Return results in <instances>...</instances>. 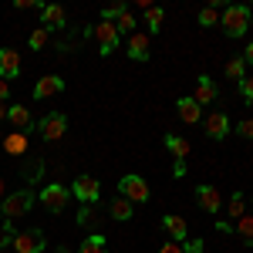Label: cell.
Wrapping results in <instances>:
<instances>
[{"label": "cell", "instance_id": "6da1fadb", "mask_svg": "<svg viewBox=\"0 0 253 253\" xmlns=\"http://www.w3.org/2000/svg\"><path fill=\"white\" fill-rule=\"evenodd\" d=\"M219 27L226 31V38H243L250 31V7L247 3H230L219 10Z\"/></svg>", "mask_w": 253, "mask_h": 253}, {"label": "cell", "instance_id": "7a4b0ae2", "mask_svg": "<svg viewBox=\"0 0 253 253\" xmlns=\"http://www.w3.org/2000/svg\"><path fill=\"white\" fill-rule=\"evenodd\" d=\"M31 206H34V193H31V189H17V193H10V196L0 199V216L14 223V219L31 213Z\"/></svg>", "mask_w": 253, "mask_h": 253}, {"label": "cell", "instance_id": "3957f363", "mask_svg": "<svg viewBox=\"0 0 253 253\" xmlns=\"http://www.w3.org/2000/svg\"><path fill=\"white\" fill-rule=\"evenodd\" d=\"M84 34H88V38L98 44V54H101V58L115 54V47H118V31H115V24H105V20H101V24H95V27H88Z\"/></svg>", "mask_w": 253, "mask_h": 253}, {"label": "cell", "instance_id": "277c9868", "mask_svg": "<svg viewBox=\"0 0 253 253\" xmlns=\"http://www.w3.org/2000/svg\"><path fill=\"white\" fill-rule=\"evenodd\" d=\"M118 193H122V199H128L132 206L135 203H149V182L142 179V175L135 172H128V175H122V182H118Z\"/></svg>", "mask_w": 253, "mask_h": 253}, {"label": "cell", "instance_id": "5b68a950", "mask_svg": "<svg viewBox=\"0 0 253 253\" xmlns=\"http://www.w3.org/2000/svg\"><path fill=\"white\" fill-rule=\"evenodd\" d=\"M38 199H41V206H44L47 213H61V210L68 206V199H71V189L61 186V182H47L38 193Z\"/></svg>", "mask_w": 253, "mask_h": 253}, {"label": "cell", "instance_id": "8992f818", "mask_svg": "<svg viewBox=\"0 0 253 253\" xmlns=\"http://www.w3.org/2000/svg\"><path fill=\"white\" fill-rule=\"evenodd\" d=\"M68 189H71V196H78L81 206H91V203H98V196H101V186H98L95 175H75V182Z\"/></svg>", "mask_w": 253, "mask_h": 253}, {"label": "cell", "instance_id": "52a82bcc", "mask_svg": "<svg viewBox=\"0 0 253 253\" xmlns=\"http://www.w3.org/2000/svg\"><path fill=\"white\" fill-rule=\"evenodd\" d=\"M14 253H41L44 250V230H38V226H31V230H20L17 236H14Z\"/></svg>", "mask_w": 253, "mask_h": 253}, {"label": "cell", "instance_id": "ba28073f", "mask_svg": "<svg viewBox=\"0 0 253 253\" xmlns=\"http://www.w3.org/2000/svg\"><path fill=\"white\" fill-rule=\"evenodd\" d=\"M38 128H41V135L47 138V142H58L64 132H68V115H61V112H51V115H44L38 122Z\"/></svg>", "mask_w": 253, "mask_h": 253}, {"label": "cell", "instance_id": "9c48e42d", "mask_svg": "<svg viewBox=\"0 0 253 253\" xmlns=\"http://www.w3.org/2000/svg\"><path fill=\"white\" fill-rule=\"evenodd\" d=\"M166 149H169L172 159H175V169H172V172L182 175V172H186V159H189V142H186L182 135H166Z\"/></svg>", "mask_w": 253, "mask_h": 253}, {"label": "cell", "instance_id": "30bf717a", "mask_svg": "<svg viewBox=\"0 0 253 253\" xmlns=\"http://www.w3.org/2000/svg\"><path fill=\"white\" fill-rule=\"evenodd\" d=\"M216 98H219L216 81L210 78V75H199V78H196V95H193V101L203 108V105H216Z\"/></svg>", "mask_w": 253, "mask_h": 253}, {"label": "cell", "instance_id": "8fae6325", "mask_svg": "<svg viewBox=\"0 0 253 253\" xmlns=\"http://www.w3.org/2000/svg\"><path fill=\"white\" fill-rule=\"evenodd\" d=\"M128 58L138 61V64H145V61L152 58V41H149V34L135 31V34L128 38Z\"/></svg>", "mask_w": 253, "mask_h": 253}, {"label": "cell", "instance_id": "7c38bea8", "mask_svg": "<svg viewBox=\"0 0 253 253\" xmlns=\"http://www.w3.org/2000/svg\"><path fill=\"white\" fill-rule=\"evenodd\" d=\"M196 203H199L206 213H219V206H223V199H219V189H216V186H210V182L196 186Z\"/></svg>", "mask_w": 253, "mask_h": 253}, {"label": "cell", "instance_id": "4fadbf2b", "mask_svg": "<svg viewBox=\"0 0 253 253\" xmlns=\"http://www.w3.org/2000/svg\"><path fill=\"white\" fill-rule=\"evenodd\" d=\"M203 128H206V135H210V138H216V142H219V138L230 135V118L223 115V112H213V115L203 118Z\"/></svg>", "mask_w": 253, "mask_h": 253}, {"label": "cell", "instance_id": "5bb4252c", "mask_svg": "<svg viewBox=\"0 0 253 253\" xmlns=\"http://www.w3.org/2000/svg\"><path fill=\"white\" fill-rule=\"evenodd\" d=\"M7 122L14 125V132H31L34 128V118H31V108L27 105H10L7 108Z\"/></svg>", "mask_w": 253, "mask_h": 253}, {"label": "cell", "instance_id": "9a60e30c", "mask_svg": "<svg viewBox=\"0 0 253 253\" xmlns=\"http://www.w3.org/2000/svg\"><path fill=\"white\" fill-rule=\"evenodd\" d=\"M20 75V54L14 47H0V78H17Z\"/></svg>", "mask_w": 253, "mask_h": 253}, {"label": "cell", "instance_id": "2e32d148", "mask_svg": "<svg viewBox=\"0 0 253 253\" xmlns=\"http://www.w3.org/2000/svg\"><path fill=\"white\" fill-rule=\"evenodd\" d=\"M41 27H47V31H58V27H64L68 24V14H64V7H58V3H44L41 7Z\"/></svg>", "mask_w": 253, "mask_h": 253}, {"label": "cell", "instance_id": "e0dca14e", "mask_svg": "<svg viewBox=\"0 0 253 253\" xmlns=\"http://www.w3.org/2000/svg\"><path fill=\"white\" fill-rule=\"evenodd\" d=\"M61 91H64V81H61L58 75H44V78L34 84V98H38V101L54 98V95H61Z\"/></svg>", "mask_w": 253, "mask_h": 253}, {"label": "cell", "instance_id": "ac0fdd59", "mask_svg": "<svg viewBox=\"0 0 253 253\" xmlns=\"http://www.w3.org/2000/svg\"><path fill=\"white\" fill-rule=\"evenodd\" d=\"M162 226L169 230V236H172L175 243H186L189 240V226H186L182 216H162Z\"/></svg>", "mask_w": 253, "mask_h": 253}, {"label": "cell", "instance_id": "d6986e66", "mask_svg": "<svg viewBox=\"0 0 253 253\" xmlns=\"http://www.w3.org/2000/svg\"><path fill=\"white\" fill-rule=\"evenodd\" d=\"M175 108H179V118H182L186 125H196V122H203V108L196 105L193 98H179V101H175Z\"/></svg>", "mask_w": 253, "mask_h": 253}, {"label": "cell", "instance_id": "ffe728a7", "mask_svg": "<svg viewBox=\"0 0 253 253\" xmlns=\"http://www.w3.org/2000/svg\"><path fill=\"white\" fill-rule=\"evenodd\" d=\"M0 149H3L7 156H24V152H27V132H10V135H3Z\"/></svg>", "mask_w": 253, "mask_h": 253}, {"label": "cell", "instance_id": "44dd1931", "mask_svg": "<svg viewBox=\"0 0 253 253\" xmlns=\"http://www.w3.org/2000/svg\"><path fill=\"white\" fill-rule=\"evenodd\" d=\"M132 213H135V206H132L128 199H122V196L108 203V216H112V219H118V223H125V219H132Z\"/></svg>", "mask_w": 253, "mask_h": 253}, {"label": "cell", "instance_id": "7402d4cb", "mask_svg": "<svg viewBox=\"0 0 253 253\" xmlns=\"http://www.w3.org/2000/svg\"><path fill=\"white\" fill-rule=\"evenodd\" d=\"M233 233L247 243V247H253V213H243L240 219L233 223Z\"/></svg>", "mask_w": 253, "mask_h": 253}, {"label": "cell", "instance_id": "603a6c76", "mask_svg": "<svg viewBox=\"0 0 253 253\" xmlns=\"http://www.w3.org/2000/svg\"><path fill=\"white\" fill-rule=\"evenodd\" d=\"M105 250H108V240H105L101 233H91V236L81 240V250L78 253H105Z\"/></svg>", "mask_w": 253, "mask_h": 253}, {"label": "cell", "instance_id": "cb8c5ba5", "mask_svg": "<svg viewBox=\"0 0 253 253\" xmlns=\"http://www.w3.org/2000/svg\"><path fill=\"white\" fill-rule=\"evenodd\" d=\"M226 78L240 84V81L247 78V61H243V58H230V61H226Z\"/></svg>", "mask_w": 253, "mask_h": 253}, {"label": "cell", "instance_id": "d4e9b609", "mask_svg": "<svg viewBox=\"0 0 253 253\" xmlns=\"http://www.w3.org/2000/svg\"><path fill=\"white\" fill-rule=\"evenodd\" d=\"M162 20H166V14H162V7H156V3H152V7L145 10V27H149L152 34H159V31H162Z\"/></svg>", "mask_w": 253, "mask_h": 253}, {"label": "cell", "instance_id": "484cf974", "mask_svg": "<svg viewBox=\"0 0 253 253\" xmlns=\"http://www.w3.org/2000/svg\"><path fill=\"white\" fill-rule=\"evenodd\" d=\"M125 10H128V7H125V3H122V0H112V3H108V7H101V20H105V24H115V20L122 17V14H125Z\"/></svg>", "mask_w": 253, "mask_h": 253}, {"label": "cell", "instance_id": "4316f807", "mask_svg": "<svg viewBox=\"0 0 253 253\" xmlns=\"http://www.w3.org/2000/svg\"><path fill=\"white\" fill-rule=\"evenodd\" d=\"M47 41H51V31H47V27H38V31H31L27 44H31V51H44V47H47Z\"/></svg>", "mask_w": 253, "mask_h": 253}, {"label": "cell", "instance_id": "83f0119b", "mask_svg": "<svg viewBox=\"0 0 253 253\" xmlns=\"http://www.w3.org/2000/svg\"><path fill=\"white\" fill-rule=\"evenodd\" d=\"M115 31H118V38H122V34H135V17H132V10H125V14L115 20Z\"/></svg>", "mask_w": 253, "mask_h": 253}, {"label": "cell", "instance_id": "f1b7e54d", "mask_svg": "<svg viewBox=\"0 0 253 253\" xmlns=\"http://www.w3.org/2000/svg\"><path fill=\"white\" fill-rule=\"evenodd\" d=\"M243 213H247V199H243V193H233V196H230V216L240 219Z\"/></svg>", "mask_w": 253, "mask_h": 253}, {"label": "cell", "instance_id": "f546056e", "mask_svg": "<svg viewBox=\"0 0 253 253\" xmlns=\"http://www.w3.org/2000/svg\"><path fill=\"white\" fill-rule=\"evenodd\" d=\"M199 24H203V27H213V24H219V10H216V3H213V7H203V10H199Z\"/></svg>", "mask_w": 253, "mask_h": 253}, {"label": "cell", "instance_id": "4dcf8cb0", "mask_svg": "<svg viewBox=\"0 0 253 253\" xmlns=\"http://www.w3.org/2000/svg\"><path fill=\"white\" fill-rule=\"evenodd\" d=\"M236 88H240L243 101H247V105H253V75H250V78H243L240 84H236Z\"/></svg>", "mask_w": 253, "mask_h": 253}, {"label": "cell", "instance_id": "1f68e13d", "mask_svg": "<svg viewBox=\"0 0 253 253\" xmlns=\"http://www.w3.org/2000/svg\"><path fill=\"white\" fill-rule=\"evenodd\" d=\"M78 226H95V210L91 206H81L78 210Z\"/></svg>", "mask_w": 253, "mask_h": 253}, {"label": "cell", "instance_id": "d6a6232c", "mask_svg": "<svg viewBox=\"0 0 253 253\" xmlns=\"http://www.w3.org/2000/svg\"><path fill=\"white\" fill-rule=\"evenodd\" d=\"M41 172H44V162H41V159H34L31 166H24V179H38Z\"/></svg>", "mask_w": 253, "mask_h": 253}, {"label": "cell", "instance_id": "836d02e7", "mask_svg": "<svg viewBox=\"0 0 253 253\" xmlns=\"http://www.w3.org/2000/svg\"><path fill=\"white\" fill-rule=\"evenodd\" d=\"M236 132H240L243 138H250V142H253V118H243V122L236 125Z\"/></svg>", "mask_w": 253, "mask_h": 253}, {"label": "cell", "instance_id": "e575fe53", "mask_svg": "<svg viewBox=\"0 0 253 253\" xmlns=\"http://www.w3.org/2000/svg\"><path fill=\"white\" fill-rule=\"evenodd\" d=\"M159 253H186V250H182V243L169 240V243H162V250H159Z\"/></svg>", "mask_w": 253, "mask_h": 253}, {"label": "cell", "instance_id": "d590c367", "mask_svg": "<svg viewBox=\"0 0 253 253\" xmlns=\"http://www.w3.org/2000/svg\"><path fill=\"white\" fill-rule=\"evenodd\" d=\"M182 250H189V253H203V240H186V243H182Z\"/></svg>", "mask_w": 253, "mask_h": 253}, {"label": "cell", "instance_id": "8d00e7d4", "mask_svg": "<svg viewBox=\"0 0 253 253\" xmlns=\"http://www.w3.org/2000/svg\"><path fill=\"white\" fill-rule=\"evenodd\" d=\"M216 230H219V233H233V223H226V219H219V223H216Z\"/></svg>", "mask_w": 253, "mask_h": 253}, {"label": "cell", "instance_id": "74e56055", "mask_svg": "<svg viewBox=\"0 0 253 253\" xmlns=\"http://www.w3.org/2000/svg\"><path fill=\"white\" fill-rule=\"evenodd\" d=\"M7 95H10V84L0 78V101H7Z\"/></svg>", "mask_w": 253, "mask_h": 253}, {"label": "cell", "instance_id": "f35d334b", "mask_svg": "<svg viewBox=\"0 0 253 253\" xmlns=\"http://www.w3.org/2000/svg\"><path fill=\"white\" fill-rule=\"evenodd\" d=\"M240 58L247 61V64H253V41H250V44H247V54H240Z\"/></svg>", "mask_w": 253, "mask_h": 253}, {"label": "cell", "instance_id": "ab89813d", "mask_svg": "<svg viewBox=\"0 0 253 253\" xmlns=\"http://www.w3.org/2000/svg\"><path fill=\"white\" fill-rule=\"evenodd\" d=\"M3 118H7V108H3V101H0V122H3Z\"/></svg>", "mask_w": 253, "mask_h": 253}, {"label": "cell", "instance_id": "60d3db41", "mask_svg": "<svg viewBox=\"0 0 253 253\" xmlns=\"http://www.w3.org/2000/svg\"><path fill=\"white\" fill-rule=\"evenodd\" d=\"M58 253H75V250H68V247H61V250Z\"/></svg>", "mask_w": 253, "mask_h": 253}, {"label": "cell", "instance_id": "b9f144b4", "mask_svg": "<svg viewBox=\"0 0 253 253\" xmlns=\"http://www.w3.org/2000/svg\"><path fill=\"white\" fill-rule=\"evenodd\" d=\"M0 199H3V179H0Z\"/></svg>", "mask_w": 253, "mask_h": 253}, {"label": "cell", "instance_id": "7bdbcfd3", "mask_svg": "<svg viewBox=\"0 0 253 253\" xmlns=\"http://www.w3.org/2000/svg\"><path fill=\"white\" fill-rule=\"evenodd\" d=\"M250 31H253V14H250Z\"/></svg>", "mask_w": 253, "mask_h": 253}, {"label": "cell", "instance_id": "ee69618b", "mask_svg": "<svg viewBox=\"0 0 253 253\" xmlns=\"http://www.w3.org/2000/svg\"><path fill=\"white\" fill-rule=\"evenodd\" d=\"M0 253H14V250H0Z\"/></svg>", "mask_w": 253, "mask_h": 253}, {"label": "cell", "instance_id": "f6af8a7d", "mask_svg": "<svg viewBox=\"0 0 253 253\" xmlns=\"http://www.w3.org/2000/svg\"><path fill=\"white\" fill-rule=\"evenodd\" d=\"M0 142H3V132H0Z\"/></svg>", "mask_w": 253, "mask_h": 253}, {"label": "cell", "instance_id": "bcb514c9", "mask_svg": "<svg viewBox=\"0 0 253 253\" xmlns=\"http://www.w3.org/2000/svg\"><path fill=\"white\" fill-rule=\"evenodd\" d=\"M0 219H3V216H0Z\"/></svg>", "mask_w": 253, "mask_h": 253}]
</instances>
